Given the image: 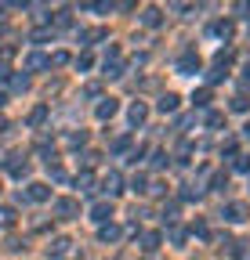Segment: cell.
Masks as SVG:
<instances>
[{
  "label": "cell",
  "mask_w": 250,
  "mask_h": 260,
  "mask_svg": "<svg viewBox=\"0 0 250 260\" xmlns=\"http://www.w3.org/2000/svg\"><path fill=\"white\" fill-rule=\"evenodd\" d=\"M44 65H47V58H44V54H29V58H25V69H29V73L44 69Z\"/></svg>",
  "instance_id": "cell-14"
},
{
  "label": "cell",
  "mask_w": 250,
  "mask_h": 260,
  "mask_svg": "<svg viewBox=\"0 0 250 260\" xmlns=\"http://www.w3.org/2000/svg\"><path fill=\"white\" fill-rule=\"evenodd\" d=\"M69 246H73L69 239H54V242L47 246V256H54V260H58V256H66V253H69Z\"/></svg>",
  "instance_id": "cell-7"
},
{
  "label": "cell",
  "mask_w": 250,
  "mask_h": 260,
  "mask_svg": "<svg viewBox=\"0 0 250 260\" xmlns=\"http://www.w3.org/2000/svg\"><path fill=\"white\" fill-rule=\"evenodd\" d=\"M120 184H123V181H120V174H109V177H105V181H102V188H105V191H109V195H120V191H123V188H120Z\"/></svg>",
  "instance_id": "cell-10"
},
{
  "label": "cell",
  "mask_w": 250,
  "mask_h": 260,
  "mask_svg": "<svg viewBox=\"0 0 250 260\" xmlns=\"http://www.w3.org/2000/svg\"><path fill=\"white\" fill-rule=\"evenodd\" d=\"M225 217H229L232 224H243V220L250 217V210H246L243 203H229V206H225Z\"/></svg>",
  "instance_id": "cell-3"
},
{
  "label": "cell",
  "mask_w": 250,
  "mask_h": 260,
  "mask_svg": "<svg viewBox=\"0 0 250 260\" xmlns=\"http://www.w3.org/2000/svg\"><path fill=\"white\" fill-rule=\"evenodd\" d=\"M229 188V177L225 174H214V191H225Z\"/></svg>",
  "instance_id": "cell-23"
},
{
  "label": "cell",
  "mask_w": 250,
  "mask_h": 260,
  "mask_svg": "<svg viewBox=\"0 0 250 260\" xmlns=\"http://www.w3.org/2000/svg\"><path fill=\"white\" fill-rule=\"evenodd\" d=\"M192 102H196V105H207V102H210V90H207V87L196 90V94H192Z\"/></svg>",
  "instance_id": "cell-22"
},
{
  "label": "cell",
  "mask_w": 250,
  "mask_h": 260,
  "mask_svg": "<svg viewBox=\"0 0 250 260\" xmlns=\"http://www.w3.org/2000/svg\"><path fill=\"white\" fill-rule=\"evenodd\" d=\"M109 217H113V206H109V203H95V206H91V220L109 224Z\"/></svg>",
  "instance_id": "cell-6"
},
{
  "label": "cell",
  "mask_w": 250,
  "mask_h": 260,
  "mask_svg": "<svg viewBox=\"0 0 250 260\" xmlns=\"http://www.w3.org/2000/svg\"><path fill=\"white\" fill-rule=\"evenodd\" d=\"M131 188H134V191H145V174H138V177L131 181Z\"/></svg>",
  "instance_id": "cell-27"
},
{
  "label": "cell",
  "mask_w": 250,
  "mask_h": 260,
  "mask_svg": "<svg viewBox=\"0 0 250 260\" xmlns=\"http://www.w3.org/2000/svg\"><path fill=\"white\" fill-rule=\"evenodd\" d=\"M116 8V0H95V11L98 15H105V11H113Z\"/></svg>",
  "instance_id": "cell-21"
},
{
  "label": "cell",
  "mask_w": 250,
  "mask_h": 260,
  "mask_svg": "<svg viewBox=\"0 0 250 260\" xmlns=\"http://www.w3.org/2000/svg\"><path fill=\"white\" fill-rule=\"evenodd\" d=\"M120 112V105H116V98H105V102L98 105V119H113Z\"/></svg>",
  "instance_id": "cell-8"
},
{
  "label": "cell",
  "mask_w": 250,
  "mask_h": 260,
  "mask_svg": "<svg viewBox=\"0 0 250 260\" xmlns=\"http://www.w3.org/2000/svg\"><path fill=\"white\" fill-rule=\"evenodd\" d=\"M167 239H171L174 246H181V242H185V228H171V232H167Z\"/></svg>",
  "instance_id": "cell-19"
},
{
  "label": "cell",
  "mask_w": 250,
  "mask_h": 260,
  "mask_svg": "<svg viewBox=\"0 0 250 260\" xmlns=\"http://www.w3.org/2000/svg\"><path fill=\"white\" fill-rule=\"evenodd\" d=\"M66 61H69V54H66V51H58V54H54L47 65H66Z\"/></svg>",
  "instance_id": "cell-24"
},
{
  "label": "cell",
  "mask_w": 250,
  "mask_h": 260,
  "mask_svg": "<svg viewBox=\"0 0 250 260\" xmlns=\"http://www.w3.org/2000/svg\"><path fill=\"white\" fill-rule=\"evenodd\" d=\"M127 116H131V123H145V116H149V109H145V105L138 102V105H131V112H127Z\"/></svg>",
  "instance_id": "cell-16"
},
{
  "label": "cell",
  "mask_w": 250,
  "mask_h": 260,
  "mask_svg": "<svg viewBox=\"0 0 250 260\" xmlns=\"http://www.w3.org/2000/svg\"><path fill=\"white\" fill-rule=\"evenodd\" d=\"M232 109H236V112H246V109H250V98H246V94H236V98H232Z\"/></svg>",
  "instance_id": "cell-18"
},
{
  "label": "cell",
  "mask_w": 250,
  "mask_h": 260,
  "mask_svg": "<svg viewBox=\"0 0 250 260\" xmlns=\"http://www.w3.org/2000/svg\"><path fill=\"white\" fill-rule=\"evenodd\" d=\"M4 167H8L15 177H25V174H29V162H25L22 155H8V162H4Z\"/></svg>",
  "instance_id": "cell-4"
},
{
  "label": "cell",
  "mask_w": 250,
  "mask_h": 260,
  "mask_svg": "<svg viewBox=\"0 0 250 260\" xmlns=\"http://www.w3.org/2000/svg\"><path fill=\"white\" fill-rule=\"evenodd\" d=\"M15 224V210L11 206H0V228H11Z\"/></svg>",
  "instance_id": "cell-17"
},
{
  "label": "cell",
  "mask_w": 250,
  "mask_h": 260,
  "mask_svg": "<svg viewBox=\"0 0 250 260\" xmlns=\"http://www.w3.org/2000/svg\"><path fill=\"white\" fill-rule=\"evenodd\" d=\"M98 239H102V242H116V239H120V228H116V224H105L102 232H98Z\"/></svg>",
  "instance_id": "cell-12"
},
{
  "label": "cell",
  "mask_w": 250,
  "mask_h": 260,
  "mask_svg": "<svg viewBox=\"0 0 250 260\" xmlns=\"http://www.w3.org/2000/svg\"><path fill=\"white\" fill-rule=\"evenodd\" d=\"M214 32H217V37H225V40H232V32H236V29H232V22L221 18V22H214Z\"/></svg>",
  "instance_id": "cell-15"
},
{
  "label": "cell",
  "mask_w": 250,
  "mask_h": 260,
  "mask_svg": "<svg viewBox=\"0 0 250 260\" xmlns=\"http://www.w3.org/2000/svg\"><path fill=\"white\" fill-rule=\"evenodd\" d=\"M142 22H145L149 29H156V25H160V22H163V11H160V8H145V15H142Z\"/></svg>",
  "instance_id": "cell-9"
},
{
  "label": "cell",
  "mask_w": 250,
  "mask_h": 260,
  "mask_svg": "<svg viewBox=\"0 0 250 260\" xmlns=\"http://www.w3.org/2000/svg\"><path fill=\"white\" fill-rule=\"evenodd\" d=\"M11 90H25V76H11Z\"/></svg>",
  "instance_id": "cell-26"
},
{
  "label": "cell",
  "mask_w": 250,
  "mask_h": 260,
  "mask_svg": "<svg viewBox=\"0 0 250 260\" xmlns=\"http://www.w3.org/2000/svg\"><path fill=\"white\" fill-rule=\"evenodd\" d=\"M0 105H4V94H0Z\"/></svg>",
  "instance_id": "cell-31"
},
{
  "label": "cell",
  "mask_w": 250,
  "mask_h": 260,
  "mask_svg": "<svg viewBox=\"0 0 250 260\" xmlns=\"http://www.w3.org/2000/svg\"><path fill=\"white\" fill-rule=\"evenodd\" d=\"M243 134H246V138H250V123H246V126H243Z\"/></svg>",
  "instance_id": "cell-29"
},
{
  "label": "cell",
  "mask_w": 250,
  "mask_h": 260,
  "mask_svg": "<svg viewBox=\"0 0 250 260\" xmlns=\"http://www.w3.org/2000/svg\"><path fill=\"white\" fill-rule=\"evenodd\" d=\"M54 213H58L62 220H73V217L80 213V203H76V199H58V203H54Z\"/></svg>",
  "instance_id": "cell-2"
},
{
  "label": "cell",
  "mask_w": 250,
  "mask_h": 260,
  "mask_svg": "<svg viewBox=\"0 0 250 260\" xmlns=\"http://www.w3.org/2000/svg\"><path fill=\"white\" fill-rule=\"evenodd\" d=\"M18 199H25V203H47L51 199V188L47 184H29L25 195H18Z\"/></svg>",
  "instance_id": "cell-1"
},
{
  "label": "cell",
  "mask_w": 250,
  "mask_h": 260,
  "mask_svg": "<svg viewBox=\"0 0 250 260\" xmlns=\"http://www.w3.org/2000/svg\"><path fill=\"white\" fill-rule=\"evenodd\" d=\"M207 123H210V126H221V123H225V116H221V112H210V116H207Z\"/></svg>",
  "instance_id": "cell-25"
},
{
  "label": "cell",
  "mask_w": 250,
  "mask_h": 260,
  "mask_svg": "<svg viewBox=\"0 0 250 260\" xmlns=\"http://www.w3.org/2000/svg\"><path fill=\"white\" fill-rule=\"evenodd\" d=\"M178 73H181V76H192V73H200V58H196V54H185V58L178 61Z\"/></svg>",
  "instance_id": "cell-5"
},
{
  "label": "cell",
  "mask_w": 250,
  "mask_h": 260,
  "mask_svg": "<svg viewBox=\"0 0 250 260\" xmlns=\"http://www.w3.org/2000/svg\"><path fill=\"white\" fill-rule=\"evenodd\" d=\"M76 188H84V191H87V188H91V174H84V177H76Z\"/></svg>",
  "instance_id": "cell-28"
},
{
  "label": "cell",
  "mask_w": 250,
  "mask_h": 260,
  "mask_svg": "<svg viewBox=\"0 0 250 260\" xmlns=\"http://www.w3.org/2000/svg\"><path fill=\"white\" fill-rule=\"evenodd\" d=\"M4 126H8V123H4V119H0V134H4Z\"/></svg>",
  "instance_id": "cell-30"
},
{
  "label": "cell",
  "mask_w": 250,
  "mask_h": 260,
  "mask_svg": "<svg viewBox=\"0 0 250 260\" xmlns=\"http://www.w3.org/2000/svg\"><path fill=\"white\" fill-rule=\"evenodd\" d=\"M178 102H181L178 94H163V98H160V112H174V109H178Z\"/></svg>",
  "instance_id": "cell-11"
},
{
  "label": "cell",
  "mask_w": 250,
  "mask_h": 260,
  "mask_svg": "<svg viewBox=\"0 0 250 260\" xmlns=\"http://www.w3.org/2000/svg\"><path fill=\"white\" fill-rule=\"evenodd\" d=\"M142 242H145V249H156V246H160V235H156V232H145Z\"/></svg>",
  "instance_id": "cell-20"
},
{
  "label": "cell",
  "mask_w": 250,
  "mask_h": 260,
  "mask_svg": "<svg viewBox=\"0 0 250 260\" xmlns=\"http://www.w3.org/2000/svg\"><path fill=\"white\" fill-rule=\"evenodd\" d=\"M44 119H47V105H37L33 112H29V126H40Z\"/></svg>",
  "instance_id": "cell-13"
}]
</instances>
